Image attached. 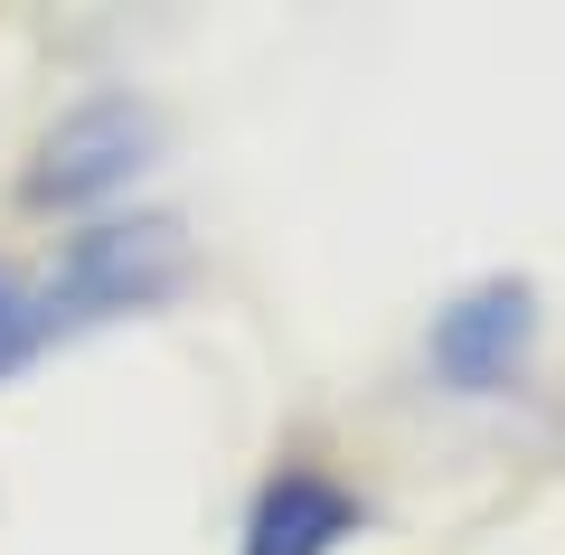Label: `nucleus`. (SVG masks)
I'll use <instances>...</instances> for the list:
<instances>
[{"label": "nucleus", "instance_id": "obj_3", "mask_svg": "<svg viewBox=\"0 0 565 555\" xmlns=\"http://www.w3.org/2000/svg\"><path fill=\"white\" fill-rule=\"evenodd\" d=\"M527 339H537V292H527V282H471L462 301L434 311L424 357H434V377H444L452 396H500L527 367Z\"/></svg>", "mask_w": 565, "mask_h": 555}, {"label": "nucleus", "instance_id": "obj_1", "mask_svg": "<svg viewBox=\"0 0 565 555\" xmlns=\"http://www.w3.org/2000/svg\"><path fill=\"white\" fill-rule=\"evenodd\" d=\"M189 282V245L170 217H104L85 236H66L57 274L39 282V320L47 339L85 330V320H114V311H151Z\"/></svg>", "mask_w": 565, "mask_h": 555}, {"label": "nucleus", "instance_id": "obj_5", "mask_svg": "<svg viewBox=\"0 0 565 555\" xmlns=\"http://www.w3.org/2000/svg\"><path fill=\"white\" fill-rule=\"evenodd\" d=\"M39 349H47V320H39V282L0 274V377H10L20 357H39Z\"/></svg>", "mask_w": 565, "mask_h": 555}, {"label": "nucleus", "instance_id": "obj_2", "mask_svg": "<svg viewBox=\"0 0 565 555\" xmlns=\"http://www.w3.org/2000/svg\"><path fill=\"white\" fill-rule=\"evenodd\" d=\"M151 151H161V114L141 95H85L39 132V151L20 170V199L29 207H95L114 189H132Z\"/></svg>", "mask_w": 565, "mask_h": 555}, {"label": "nucleus", "instance_id": "obj_4", "mask_svg": "<svg viewBox=\"0 0 565 555\" xmlns=\"http://www.w3.org/2000/svg\"><path fill=\"white\" fill-rule=\"evenodd\" d=\"M340 536H359V499L311 461L274 471L245 509V555H340Z\"/></svg>", "mask_w": 565, "mask_h": 555}]
</instances>
